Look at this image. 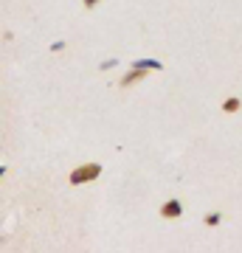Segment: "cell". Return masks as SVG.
I'll use <instances>...</instances> for the list:
<instances>
[{
	"label": "cell",
	"instance_id": "cell-1",
	"mask_svg": "<svg viewBox=\"0 0 242 253\" xmlns=\"http://www.w3.org/2000/svg\"><path fill=\"white\" fill-rule=\"evenodd\" d=\"M101 166L99 163H88V166H82V169H76V172L71 174V183H88L93 180V177H99Z\"/></svg>",
	"mask_w": 242,
	"mask_h": 253
},
{
	"label": "cell",
	"instance_id": "cell-2",
	"mask_svg": "<svg viewBox=\"0 0 242 253\" xmlns=\"http://www.w3.org/2000/svg\"><path fill=\"white\" fill-rule=\"evenodd\" d=\"M163 214H166V217H178L180 214V203L178 200H169V203L163 206Z\"/></svg>",
	"mask_w": 242,
	"mask_h": 253
},
{
	"label": "cell",
	"instance_id": "cell-3",
	"mask_svg": "<svg viewBox=\"0 0 242 253\" xmlns=\"http://www.w3.org/2000/svg\"><path fill=\"white\" fill-rule=\"evenodd\" d=\"M135 68H141V71H146V68L161 71V62H158V59H138V62H135Z\"/></svg>",
	"mask_w": 242,
	"mask_h": 253
},
{
	"label": "cell",
	"instance_id": "cell-4",
	"mask_svg": "<svg viewBox=\"0 0 242 253\" xmlns=\"http://www.w3.org/2000/svg\"><path fill=\"white\" fill-rule=\"evenodd\" d=\"M144 73H146V71H141V68H135V71H133V73H130V76H124V84H133V82H135V79H141Z\"/></svg>",
	"mask_w": 242,
	"mask_h": 253
},
{
	"label": "cell",
	"instance_id": "cell-5",
	"mask_svg": "<svg viewBox=\"0 0 242 253\" xmlns=\"http://www.w3.org/2000/svg\"><path fill=\"white\" fill-rule=\"evenodd\" d=\"M237 107H240V101H237V99H228V101H225V110H228V113H231V110H237Z\"/></svg>",
	"mask_w": 242,
	"mask_h": 253
},
{
	"label": "cell",
	"instance_id": "cell-6",
	"mask_svg": "<svg viewBox=\"0 0 242 253\" xmlns=\"http://www.w3.org/2000/svg\"><path fill=\"white\" fill-rule=\"evenodd\" d=\"M116 59H107V62H101V71H107V68H116Z\"/></svg>",
	"mask_w": 242,
	"mask_h": 253
},
{
	"label": "cell",
	"instance_id": "cell-7",
	"mask_svg": "<svg viewBox=\"0 0 242 253\" xmlns=\"http://www.w3.org/2000/svg\"><path fill=\"white\" fill-rule=\"evenodd\" d=\"M206 222H211V225H217V222H220V214H208V217H206Z\"/></svg>",
	"mask_w": 242,
	"mask_h": 253
},
{
	"label": "cell",
	"instance_id": "cell-8",
	"mask_svg": "<svg viewBox=\"0 0 242 253\" xmlns=\"http://www.w3.org/2000/svg\"><path fill=\"white\" fill-rule=\"evenodd\" d=\"M85 3H88V6H93V3H96V0H85Z\"/></svg>",
	"mask_w": 242,
	"mask_h": 253
}]
</instances>
